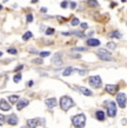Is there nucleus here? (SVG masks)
<instances>
[{
	"label": "nucleus",
	"mask_w": 127,
	"mask_h": 128,
	"mask_svg": "<svg viewBox=\"0 0 127 128\" xmlns=\"http://www.w3.org/2000/svg\"><path fill=\"white\" fill-rule=\"evenodd\" d=\"M21 128H26V127H21Z\"/></svg>",
	"instance_id": "nucleus-46"
},
{
	"label": "nucleus",
	"mask_w": 127,
	"mask_h": 128,
	"mask_svg": "<svg viewBox=\"0 0 127 128\" xmlns=\"http://www.w3.org/2000/svg\"><path fill=\"white\" fill-rule=\"evenodd\" d=\"M45 104L48 106L49 108H54L57 105V100H56V98H49V99L45 100Z\"/></svg>",
	"instance_id": "nucleus-12"
},
{
	"label": "nucleus",
	"mask_w": 127,
	"mask_h": 128,
	"mask_svg": "<svg viewBox=\"0 0 127 128\" xmlns=\"http://www.w3.org/2000/svg\"><path fill=\"white\" fill-rule=\"evenodd\" d=\"M8 99H9V101L11 102V104H15V102H17V100L19 99V96H18V95H12V96L8 97Z\"/></svg>",
	"instance_id": "nucleus-18"
},
{
	"label": "nucleus",
	"mask_w": 127,
	"mask_h": 128,
	"mask_svg": "<svg viewBox=\"0 0 127 128\" xmlns=\"http://www.w3.org/2000/svg\"><path fill=\"white\" fill-rule=\"evenodd\" d=\"M1 56H2V52H0V57H1Z\"/></svg>",
	"instance_id": "nucleus-45"
},
{
	"label": "nucleus",
	"mask_w": 127,
	"mask_h": 128,
	"mask_svg": "<svg viewBox=\"0 0 127 128\" xmlns=\"http://www.w3.org/2000/svg\"><path fill=\"white\" fill-rule=\"evenodd\" d=\"M33 19V15H31V13H28V15H27V21H28V22H31Z\"/></svg>",
	"instance_id": "nucleus-28"
},
{
	"label": "nucleus",
	"mask_w": 127,
	"mask_h": 128,
	"mask_svg": "<svg viewBox=\"0 0 127 128\" xmlns=\"http://www.w3.org/2000/svg\"><path fill=\"white\" fill-rule=\"evenodd\" d=\"M121 1H123V2H126V1H127V0H121Z\"/></svg>",
	"instance_id": "nucleus-44"
},
{
	"label": "nucleus",
	"mask_w": 127,
	"mask_h": 128,
	"mask_svg": "<svg viewBox=\"0 0 127 128\" xmlns=\"http://www.w3.org/2000/svg\"><path fill=\"white\" fill-rule=\"evenodd\" d=\"M38 2V0H31V3H36Z\"/></svg>",
	"instance_id": "nucleus-42"
},
{
	"label": "nucleus",
	"mask_w": 127,
	"mask_h": 128,
	"mask_svg": "<svg viewBox=\"0 0 127 128\" xmlns=\"http://www.w3.org/2000/svg\"><path fill=\"white\" fill-rule=\"evenodd\" d=\"M109 36H110V38H121V33H119V31H113L111 33H109Z\"/></svg>",
	"instance_id": "nucleus-20"
},
{
	"label": "nucleus",
	"mask_w": 127,
	"mask_h": 128,
	"mask_svg": "<svg viewBox=\"0 0 127 128\" xmlns=\"http://www.w3.org/2000/svg\"><path fill=\"white\" fill-rule=\"evenodd\" d=\"M61 58H62L61 54H59V52H57V54H55V55H54V56H52V59H51L52 64H55V65H60V64H61V62H62Z\"/></svg>",
	"instance_id": "nucleus-7"
},
{
	"label": "nucleus",
	"mask_w": 127,
	"mask_h": 128,
	"mask_svg": "<svg viewBox=\"0 0 127 128\" xmlns=\"http://www.w3.org/2000/svg\"><path fill=\"white\" fill-rule=\"evenodd\" d=\"M40 11H41V12H46V11H47V9H46V8H41V9H40Z\"/></svg>",
	"instance_id": "nucleus-40"
},
{
	"label": "nucleus",
	"mask_w": 127,
	"mask_h": 128,
	"mask_svg": "<svg viewBox=\"0 0 127 128\" xmlns=\"http://www.w3.org/2000/svg\"><path fill=\"white\" fill-rule=\"evenodd\" d=\"M72 71H74V68L72 67H67L65 70H64V72H62V76H65V77L69 76V75L72 74Z\"/></svg>",
	"instance_id": "nucleus-17"
},
{
	"label": "nucleus",
	"mask_w": 127,
	"mask_h": 128,
	"mask_svg": "<svg viewBox=\"0 0 127 128\" xmlns=\"http://www.w3.org/2000/svg\"><path fill=\"white\" fill-rule=\"evenodd\" d=\"M96 118H97L99 122H104L105 120V112L103 111V110L96 111Z\"/></svg>",
	"instance_id": "nucleus-15"
},
{
	"label": "nucleus",
	"mask_w": 127,
	"mask_h": 128,
	"mask_svg": "<svg viewBox=\"0 0 127 128\" xmlns=\"http://www.w3.org/2000/svg\"><path fill=\"white\" fill-rule=\"evenodd\" d=\"M57 19H58L59 21H64V20H65V19H64V18H61V17H58V18H57Z\"/></svg>",
	"instance_id": "nucleus-41"
},
{
	"label": "nucleus",
	"mask_w": 127,
	"mask_h": 128,
	"mask_svg": "<svg viewBox=\"0 0 127 128\" xmlns=\"http://www.w3.org/2000/svg\"><path fill=\"white\" fill-rule=\"evenodd\" d=\"M105 89H106V91H107L108 94H110V95H115V94L117 93V90H118V86L117 85H107Z\"/></svg>",
	"instance_id": "nucleus-6"
},
{
	"label": "nucleus",
	"mask_w": 127,
	"mask_h": 128,
	"mask_svg": "<svg viewBox=\"0 0 127 128\" xmlns=\"http://www.w3.org/2000/svg\"><path fill=\"white\" fill-rule=\"evenodd\" d=\"M107 112L109 117H115L116 116V112H117V107H116V104L114 101H110L107 104Z\"/></svg>",
	"instance_id": "nucleus-3"
},
{
	"label": "nucleus",
	"mask_w": 127,
	"mask_h": 128,
	"mask_svg": "<svg viewBox=\"0 0 127 128\" xmlns=\"http://www.w3.org/2000/svg\"><path fill=\"white\" fill-rule=\"evenodd\" d=\"M33 80H30L29 83H28V86H29V87H31V86H33Z\"/></svg>",
	"instance_id": "nucleus-38"
},
{
	"label": "nucleus",
	"mask_w": 127,
	"mask_h": 128,
	"mask_svg": "<svg viewBox=\"0 0 127 128\" xmlns=\"http://www.w3.org/2000/svg\"><path fill=\"white\" fill-rule=\"evenodd\" d=\"M72 125L75 126L76 128H83L86 124V116L84 114H79V115H76L72 118Z\"/></svg>",
	"instance_id": "nucleus-1"
},
{
	"label": "nucleus",
	"mask_w": 127,
	"mask_h": 128,
	"mask_svg": "<svg viewBox=\"0 0 127 128\" xmlns=\"http://www.w3.org/2000/svg\"><path fill=\"white\" fill-rule=\"evenodd\" d=\"M107 47L109 49H110V50H114V49H116V47H117V45H116V44H115V42H108L107 44Z\"/></svg>",
	"instance_id": "nucleus-22"
},
{
	"label": "nucleus",
	"mask_w": 127,
	"mask_h": 128,
	"mask_svg": "<svg viewBox=\"0 0 127 128\" xmlns=\"http://www.w3.org/2000/svg\"><path fill=\"white\" fill-rule=\"evenodd\" d=\"M74 50H77V51H85V50H87V49L84 48V47H78V48H74Z\"/></svg>",
	"instance_id": "nucleus-30"
},
{
	"label": "nucleus",
	"mask_w": 127,
	"mask_h": 128,
	"mask_svg": "<svg viewBox=\"0 0 127 128\" xmlns=\"http://www.w3.org/2000/svg\"><path fill=\"white\" fill-rule=\"evenodd\" d=\"M3 120H5V116L0 114V126L2 125V122H3Z\"/></svg>",
	"instance_id": "nucleus-34"
},
{
	"label": "nucleus",
	"mask_w": 127,
	"mask_h": 128,
	"mask_svg": "<svg viewBox=\"0 0 127 128\" xmlns=\"http://www.w3.org/2000/svg\"><path fill=\"white\" fill-rule=\"evenodd\" d=\"M7 122H8V124L9 125H17L18 124V118H17V116L15 115V114H12V115H10L8 118H7Z\"/></svg>",
	"instance_id": "nucleus-8"
},
{
	"label": "nucleus",
	"mask_w": 127,
	"mask_h": 128,
	"mask_svg": "<svg viewBox=\"0 0 127 128\" xmlns=\"http://www.w3.org/2000/svg\"><path fill=\"white\" fill-rule=\"evenodd\" d=\"M33 64H38V65H41L44 64V59H41V58H36V59H33Z\"/></svg>",
	"instance_id": "nucleus-23"
},
{
	"label": "nucleus",
	"mask_w": 127,
	"mask_h": 128,
	"mask_svg": "<svg viewBox=\"0 0 127 128\" xmlns=\"http://www.w3.org/2000/svg\"><path fill=\"white\" fill-rule=\"evenodd\" d=\"M29 104V100H26V99H21L18 104H17V109L18 110H21L22 108H25L26 106H28Z\"/></svg>",
	"instance_id": "nucleus-13"
},
{
	"label": "nucleus",
	"mask_w": 127,
	"mask_h": 128,
	"mask_svg": "<svg viewBox=\"0 0 127 128\" xmlns=\"http://www.w3.org/2000/svg\"><path fill=\"white\" fill-rule=\"evenodd\" d=\"M116 6H117V3L116 2H111V5H110L111 8H114V7H116Z\"/></svg>",
	"instance_id": "nucleus-37"
},
{
	"label": "nucleus",
	"mask_w": 127,
	"mask_h": 128,
	"mask_svg": "<svg viewBox=\"0 0 127 128\" xmlns=\"http://www.w3.org/2000/svg\"><path fill=\"white\" fill-rule=\"evenodd\" d=\"M74 106V101L70 97L68 96H62L60 98V108L64 110V111H67L69 108H72Z\"/></svg>",
	"instance_id": "nucleus-2"
},
{
	"label": "nucleus",
	"mask_w": 127,
	"mask_h": 128,
	"mask_svg": "<svg viewBox=\"0 0 127 128\" xmlns=\"http://www.w3.org/2000/svg\"><path fill=\"white\" fill-rule=\"evenodd\" d=\"M77 72H78L79 75H82V76H84V75L87 74V71H86V70H79V69L77 70Z\"/></svg>",
	"instance_id": "nucleus-32"
},
{
	"label": "nucleus",
	"mask_w": 127,
	"mask_h": 128,
	"mask_svg": "<svg viewBox=\"0 0 127 128\" xmlns=\"http://www.w3.org/2000/svg\"><path fill=\"white\" fill-rule=\"evenodd\" d=\"M10 108H11L10 105L5 99L0 100V109H1V110H3V111H8V110H10Z\"/></svg>",
	"instance_id": "nucleus-9"
},
{
	"label": "nucleus",
	"mask_w": 127,
	"mask_h": 128,
	"mask_svg": "<svg viewBox=\"0 0 127 128\" xmlns=\"http://www.w3.org/2000/svg\"><path fill=\"white\" fill-rule=\"evenodd\" d=\"M1 9H2V6H1V5H0V10H1Z\"/></svg>",
	"instance_id": "nucleus-43"
},
{
	"label": "nucleus",
	"mask_w": 127,
	"mask_h": 128,
	"mask_svg": "<svg viewBox=\"0 0 127 128\" xmlns=\"http://www.w3.org/2000/svg\"><path fill=\"white\" fill-rule=\"evenodd\" d=\"M76 6H77V5H76L75 2H70V7H72V9H75Z\"/></svg>",
	"instance_id": "nucleus-36"
},
{
	"label": "nucleus",
	"mask_w": 127,
	"mask_h": 128,
	"mask_svg": "<svg viewBox=\"0 0 127 128\" xmlns=\"http://www.w3.org/2000/svg\"><path fill=\"white\" fill-rule=\"evenodd\" d=\"M72 26L79 25V19H78V18H74V19L72 20Z\"/></svg>",
	"instance_id": "nucleus-27"
},
{
	"label": "nucleus",
	"mask_w": 127,
	"mask_h": 128,
	"mask_svg": "<svg viewBox=\"0 0 127 128\" xmlns=\"http://www.w3.org/2000/svg\"><path fill=\"white\" fill-rule=\"evenodd\" d=\"M54 32H55V29H54V28H48L47 30H46V35L50 36V35H52Z\"/></svg>",
	"instance_id": "nucleus-25"
},
{
	"label": "nucleus",
	"mask_w": 127,
	"mask_h": 128,
	"mask_svg": "<svg viewBox=\"0 0 127 128\" xmlns=\"http://www.w3.org/2000/svg\"><path fill=\"white\" fill-rule=\"evenodd\" d=\"M30 52H35V54H37L38 51H37L36 49H33V48H31V49H30Z\"/></svg>",
	"instance_id": "nucleus-39"
},
{
	"label": "nucleus",
	"mask_w": 127,
	"mask_h": 128,
	"mask_svg": "<svg viewBox=\"0 0 127 128\" xmlns=\"http://www.w3.org/2000/svg\"><path fill=\"white\" fill-rule=\"evenodd\" d=\"M97 56H98V58H99V59H101V60H104V61H111V60H114L110 55H107V54H98V52H97Z\"/></svg>",
	"instance_id": "nucleus-10"
},
{
	"label": "nucleus",
	"mask_w": 127,
	"mask_h": 128,
	"mask_svg": "<svg viewBox=\"0 0 127 128\" xmlns=\"http://www.w3.org/2000/svg\"><path fill=\"white\" fill-rule=\"evenodd\" d=\"M78 90L80 93L84 94V95H86V96H91V95H93V93H91L90 90L87 89V88H85V87H78Z\"/></svg>",
	"instance_id": "nucleus-16"
},
{
	"label": "nucleus",
	"mask_w": 127,
	"mask_h": 128,
	"mask_svg": "<svg viewBox=\"0 0 127 128\" xmlns=\"http://www.w3.org/2000/svg\"><path fill=\"white\" fill-rule=\"evenodd\" d=\"M126 100H127V98H126V96H125V94L119 93L117 95V104L121 108H125V106H126Z\"/></svg>",
	"instance_id": "nucleus-5"
},
{
	"label": "nucleus",
	"mask_w": 127,
	"mask_h": 128,
	"mask_svg": "<svg viewBox=\"0 0 127 128\" xmlns=\"http://www.w3.org/2000/svg\"><path fill=\"white\" fill-rule=\"evenodd\" d=\"M7 52H9V54H11V55H17V49H15V48H9L8 50H7Z\"/></svg>",
	"instance_id": "nucleus-26"
},
{
	"label": "nucleus",
	"mask_w": 127,
	"mask_h": 128,
	"mask_svg": "<svg viewBox=\"0 0 127 128\" xmlns=\"http://www.w3.org/2000/svg\"><path fill=\"white\" fill-rule=\"evenodd\" d=\"M86 42H87V45L90 46V47H97V46L100 45V41H99L98 39H94V38L88 39Z\"/></svg>",
	"instance_id": "nucleus-11"
},
{
	"label": "nucleus",
	"mask_w": 127,
	"mask_h": 128,
	"mask_svg": "<svg viewBox=\"0 0 127 128\" xmlns=\"http://www.w3.org/2000/svg\"><path fill=\"white\" fill-rule=\"evenodd\" d=\"M80 26H82V28H83V29H87V28H88V25H87L86 22H83Z\"/></svg>",
	"instance_id": "nucleus-35"
},
{
	"label": "nucleus",
	"mask_w": 127,
	"mask_h": 128,
	"mask_svg": "<svg viewBox=\"0 0 127 128\" xmlns=\"http://www.w3.org/2000/svg\"><path fill=\"white\" fill-rule=\"evenodd\" d=\"M28 128H36L38 126V119H29L27 122Z\"/></svg>",
	"instance_id": "nucleus-14"
},
{
	"label": "nucleus",
	"mask_w": 127,
	"mask_h": 128,
	"mask_svg": "<svg viewBox=\"0 0 127 128\" xmlns=\"http://www.w3.org/2000/svg\"><path fill=\"white\" fill-rule=\"evenodd\" d=\"M87 5L89 7H94V8H95V7H98V6H99V5H98V1H97V0H88V1H87Z\"/></svg>",
	"instance_id": "nucleus-19"
},
{
	"label": "nucleus",
	"mask_w": 127,
	"mask_h": 128,
	"mask_svg": "<svg viewBox=\"0 0 127 128\" xmlns=\"http://www.w3.org/2000/svg\"><path fill=\"white\" fill-rule=\"evenodd\" d=\"M31 37H33V33H31L30 31H27L26 33L22 36V39H23V40H28V39L31 38Z\"/></svg>",
	"instance_id": "nucleus-21"
},
{
	"label": "nucleus",
	"mask_w": 127,
	"mask_h": 128,
	"mask_svg": "<svg viewBox=\"0 0 127 128\" xmlns=\"http://www.w3.org/2000/svg\"><path fill=\"white\" fill-rule=\"evenodd\" d=\"M22 68H23V66H22V65H20V66H18V67H16V69H15V71H16V72H17V71H20V70H21V69H22Z\"/></svg>",
	"instance_id": "nucleus-33"
},
{
	"label": "nucleus",
	"mask_w": 127,
	"mask_h": 128,
	"mask_svg": "<svg viewBox=\"0 0 127 128\" xmlns=\"http://www.w3.org/2000/svg\"><path fill=\"white\" fill-rule=\"evenodd\" d=\"M67 5H68V3H67V1H62V2L60 3L61 8H64V9H65V8H67Z\"/></svg>",
	"instance_id": "nucleus-31"
},
{
	"label": "nucleus",
	"mask_w": 127,
	"mask_h": 128,
	"mask_svg": "<svg viewBox=\"0 0 127 128\" xmlns=\"http://www.w3.org/2000/svg\"><path fill=\"white\" fill-rule=\"evenodd\" d=\"M49 55H50V52H48V51H45V52L42 51V52H40V56H41L42 58H44V57H48Z\"/></svg>",
	"instance_id": "nucleus-29"
},
{
	"label": "nucleus",
	"mask_w": 127,
	"mask_h": 128,
	"mask_svg": "<svg viewBox=\"0 0 127 128\" xmlns=\"http://www.w3.org/2000/svg\"><path fill=\"white\" fill-rule=\"evenodd\" d=\"M89 83L94 88H99L101 86V78L99 76H93L89 78Z\"/></svg>",
	"instance_id": "nucleus-4"
},
{
	"label": "nucleus",
	"mask_w": 127,
	"mask_h": 128,
	"mask_svg": "<svg viewBox=\"0 0 127 128\" xmlns=\"http://www.w3.org/2000/svg\"><path fill=\"white\" fill-rule=\"evenodd\" d=\"M20 80H21V75L20 74H17L16 76L13 77V81H15V83H19Z\"/></svg>",
	"instance_id": "nucleus-24"
}]
</instances>
